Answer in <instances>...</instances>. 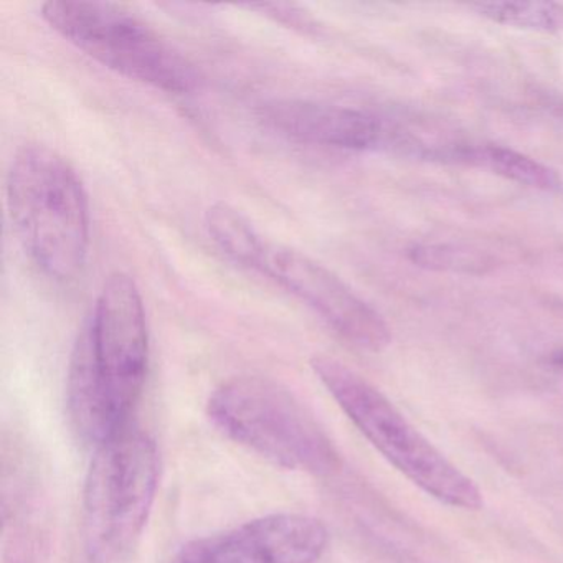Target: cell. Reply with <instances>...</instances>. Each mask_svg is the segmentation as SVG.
<instances>
[{"label": "cell", "instance_id": "6da1fadb", "mask_svg": "<svg viewBox=\"0 0 563 563\" xmlns=\"http://www.w3.org/2000/svg\"><path fill=\"white\" fill-rule=\"evenodd\" d=\"M150 365L143 296L123 272L104 279L93 314L78 335L68 371L75 430L98 448L130 427Z\"/></svg>", "mask_w": 563, "mask_h": 563}, {"label": "cell", "instance_id": "7a4b0ae2", "mask_svg": "<svg viewBox=\"0 0 563 563\" xmlns=\"http://www.w3.org/2000/svg\"><path fill=\"white\" fill-rule=\"evenodd\" d=\"M5 190L12 225L37 268L54 282L77 279L90 252V203L74 166L45 144H25Z\"/></svg>", "mask_w": 563, "mask_h": 563}, {"label": "cell", "instance_id": "3957f363", "mask_svg": "<svg viewBox=\"0 0 563 563\" xmlns=\"http://www.w3.org/2000/svg\"><path fill=\"white\" fill-rule=\"evenodd\" d=\"M311 367L349 420L415 486L446 506L481 509L483 496L476 484L450 463L371 382L328 355H316Z\"/></svg>", "mask_w": 563, "mask_h": 563}, {"label": "cell", "instance_id": "277c9868", "mask_svg": "<svg viewBox=\"0 0 563 563\" xmlns=\"http://www.w3.org/2000/svg\"><path fill=\"white\" fill-rule=\"evenodd\" d=\"M213 427L275 466L325 474L338 466V453L311 411L268 378L235 377L220 385L207 404Z\"/></svg>", "mask_w": 563, "mask_h": 563}, {"label": "cell", "instance_id": "5b68a950", "mask_svg": "<svg viewBox=\"0 0 563 563\" xmlns=\"http://www.w3.org/2000/svg\"><path fill=\"white\" fill-rule=\"evenodd\" d=\"M159 473L156 443L134 424L95 448L84 497L91 562L118 563L130 555L153 510Z\"/></svg>", "mask_w": 563, "mask_h": 563}, {"label": "cell", "instance_id": "8992f818", "mask_svg": "<svg viewBox=\"0 0 563 563\" xmlns=\"http://www.w3.org/2000/svg\"><path fill=\"white\" fill-rule=\"evenodd\" d=\"M42 18L78 51L121 77L176 95L199 85L187 57L123 5L54 0L42 5Z\"/></svg>", "mask_w": 563, "mask_h": 563}, {"label": "cell", "instance_id": "52a82bcc", "mask_svg": "<svg viewBox=\"0 0 563 563\" xmlns=\"http://www.w3.org/2000/svg\"><path fill=\"white\" fill-rule=\"evenodd\" d=\"M260 273L309 306L349 344L368 352H380L390 345V325L380 312L311 256L269 245Z\"/></svg>", "mask_w": 563, "mask_h": 563}, {"label": "cell", "instance_id": "ba28073f", "mask_svg": "<svg viewBox=\"0 0 563 563\" xmlns=\"http://www.w3.org/2000/svg\"><path fill=\"white\" fill-rule=\"evenodd\" d=\"M263 123L289 140L342 151L391 146L394 131L384 120L355 108L285 98L263 104Z\"/></svg>", "mask_w": 563, "mask_h": 563}, {"label": "cell", "instance_id": "9c48e42d", "mask_svg": "<svg viewBox=\"0 0 563 563\" xmlns=\"http://www.w3.org/2000/svg\"><path fill=\"white\" fill-rule=\"evenodd\" d=\"M207 540L217 563H316L329 536L314 517L273 514Z\"/></svg>", "mask_w": 563, "mask_h": 563}, {"label": "cell", "instance_id": "30bf717a", "mask_svg": "<svg viewBox=\"0 0 563 563\" xmlns=\"http://www.w3.org/2000/svg\"><path fill=\"white\" fill-rule=\"evenodd\" d=\"M443 161L453 163L471 164V166L483 167L504 179L512 180L519 186L530 189L552 190L560 189V177L555 170L550 169L545 164L517 153L510 147L496 146V144H479V146H450Z\"/></svg>", "mask_w": 563, "mask_h": 563}, {"label": "cell", "instance_id": "8fae6325", "mask_svg": "<svg viewBox=\"0 0 563 563\" xmlns=\"http://www.w3.org/2000/svg\"><path fill=\"white\" fill-rule=\"evenodd\" d=\"M206 230L217 249L235 265L246 269H262L269 243L235 207L216 202L207 209Z\"/></svg>", "mask_w": 563, "mask_h": 563}, {"label": "cell", "instance_id": "7c38bea8", "mask_svg": "<svg viewBox=\"0 0 563 563\" xmlns=\"http://www.w3.org/2000/svg\"><path fill=\"white\" fill-rule=\"evenodd\" d=\"M471 9L481 18L537 34H559L563 31V4L547 0H496V2H477Z\"/></svg>", "mask_w": 563, "mask_h": 563}, {"label": "cell", "instance_id": "4fadbf2b", "mask_svg": "<svg viewBox=\"0 0 563 563\" xmlns=\"http://www.w3.org/2000/svg\"><path fill=\"white\" fill-rule=\"evenodd\" d=\"M408 258L420 268L464 275H484L494 266V260L486 253L448 243L413 245L408 250Z\"/></svg>", "mask_w": 563, "mask_h": 563}, {"label": "cell", "instance_id": "5bb4252c", "mask_svg": "<svg viewBox=\"0 0 563 563\" xmlns=\"http://www.w3.org/2000/svg\"><path fill=\"white\" fill-rule=\"evenodd\" d=\"M250 11L260 12L266 18L273 19L286 27L298 29L302 34L314 31V22L311 15L306 14L298 5L292 4H253L249 5Z\"/></svg>", "mask_w": 563, "mask_h": 563}, {"label": "cell", "instance_id": "9a60e30c", "mask_svg": "<svg viewBox=\"0 0 563 563\" xmlns=\"http://www.w3.org/2000/svg\"><path fill=\"white\" fill-rule=\"evenodd\" d=\"M173 563H217L209 540H197L180 550Z\"/></svg>", "mask_w": 563, "mask_h": 563}, {"label": "cell", "instance_id": "2e32d148", "mask_svg": "<svg viewBox=\"0 0 563 563\" xmlns=\"http://www.w3.org/2000/svg\"><path fill=\"white\" fill-rule=\"evenodd\" d=\"M549 362L555 367H563V349H559V351L552 352L549 357Z\"/></svg>", "mask_w": 563, "mask_h": 563}]
</instances>
